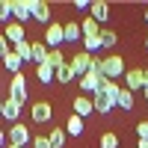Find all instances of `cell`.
I'll return each instance as SVG.
<instances>
[{
  "label": "cell",
  "instance_id": "1",
  "mask_svg": "<svg viewBox=\"0 0 148 148\" xmlns=\"http://www.w3.org/2000/svg\"><path fill=\"white\" fill-rule=\"evenodd\" d=\"M6 98H12L15 104H27V77L24 74H12V86H9V95Z\"/></svg>",
  "mask_w": 148,
  "mask_h": 148
},
{
  "label": "cell",
  "instance_id": "2",
  "mask_svg": "<svg viewBox=\"0 0 148 148\" xmlns=\"http://www.w3.org/2000/svg\"><path fill=\"white\" fill-rule=\"evenodd\" d=\"M101 74H104L107 80L121 77V74H125V59H121V56H107V59H101Z\"/></svg>",
  "mask_w": 148,
  "mask_h": 148
},
{
  "label": "cell",
  "instance_id": "3",
  "mask_svg": "<svg viewBox=\"0 0 148 148\" xmlns=\"http://www.w3.org/2000/svg\"><path fill=\"white\" fill-rule=\"evenodd\" d=\"M45 45L51 47V51H56V47H62L65 45V30H62V24H47V30H45Z\"/></svg>",
  "mask_w": 148,
  "mask_h": 148
},
{
  "label": "cell",
  "instance_id": "4",
  "mask_svg": "<svg viewBox=\"0 0 148 148\" xmlns=\"http://www.w3.org/2000/svg\"><path fill=\"white\" fill-rule=\"evenodd\" d=\"M101 80H104V74H101V68H89L80 77V89L86 92V95H95L98 89H101Z\"/></svg>",
  "mask_w": 148,
  "mask_h": 148
},
{
  "label": "cell",
  "instance_id": "5",
  "mask_svg": "<svg viewBox=\"0 0 148 148\" xmlns=\"http://www.w3.org/2000/svg\"><path fill=\"white\" fill-rule=\"evenodd\" d=\"M30 119L36 121V125H45V121H51V119H53V107L47 104V101L33 104V107H30Z\"/></svg>",
  "mask_w": 148,
  "mask_h": 148
},
{
  "label": "cell",
  "instance_id": "6",
  "mask_svg": "<svg viewBox=\"0 0 148 148\" xmlns=\"http://www.w3.org/2000/svg\"><path fill=\"white\" fill-rule=\"evenodd\" d=\"M30 15H33V0H12V18L18 24L30 21Z\"/></svg>",
  "mask_w": 148,
  "mask_h": 148
},
{
  "label": "cell",
  "instance_id": "7",
  "mask_svg": "<svg viewBox=\"0 0 148 148\" xmlns=\"http://www.w3.org/2000/svg\"><path fill=\"white\" fill-rule=\"evenodd\" d=\"M6 136H9V145H21V148H24V145L30 142V127L18 121V125H12V130L6 133Z\"/></svg>",
  "mask_w": 148,
  "mask_h": 148
},
{
  "label": "cell",
  "instance_id": "8",
  "mask_svg": "<svg viewBox=\"0 0 148 148\" xmlns=\"http://www.w3.org/2000/svg\"><path fill=\"white\" fill-rule=\"evenodd\" d=\"M92 59H95V53H86V51H80L77 56L71 59V68H74V74H77V77H83V74L92 68Z\"/></svg>",
  "mask_w": 148,
  "mask_h": 148
},
{
  "label": "cell",
  "instance_id": "9",
  "mask_svg": "<svg viewBox=\"0 0 148 148\" xmlns=\"http://www.w3.org/2000/svg\"><path fill=\"white\" fill-rule=\"evenodd\" d=\"M142 86H145V71L142 68H130L125 74V89L133 92V89H142Z\"/></svg>",
  "mask_w": 148,
  "mask_h": 148
},
{
  "label": "cell",
  "instance_id": "10",
  "mask_svg": "<svg viewBox=\"0 0 148 148\" xmlns=\"http://www.w3.org/2000/svg\"><path fill=\"white\" fill-rule=\"evenodd\" d=\"M92 113H95V107H92V98L89 95H77V98H74V116L86 119V116H92Z\"/></svg>",
  "mask_w": 148,
  "mask_h": 148
},
{
  "label": "cell",
  "instance_id": "11",
  "mask_svg": "<svg viewBox=\"0 0 148 148\" xmlns=\"http://www.w3.org/2000/svg\"><path fill=\"white\" fill-rule=\"evenodd\" d=\"M3 36H6V42H9V45H18V42L27 39V36H24V24H18V21H9Z\"/></svg>",
  "mask_w": 148,
  "mask_h": 148
},
{
  "label": "cell",
  "instance_id": "12",
  "mask_svg": "<svg viewBox=\"0 0 148 148\" xmlns=\"http://www.w3.org/2000/svg\"><path fill=\"white\" fill-rule=\"evenodd\" d=\"M92 107H95V113H101V116H107L110 110L116 107V101H110V98H107L104 92H95V95H92Z\"/></svg>",
  "mask_w": 148,
  "mask_h": 148
},
{
  "label": "cell",
  "instance_id": "13",
  "mask_svg": "<svg viewBox=\"0 0 148 148\" xmlns=\"http://www.w3.org/2000/svg\"><path fill=\"white\" fill-rule=\"evenodd\" d=\"M33 21H39V24L51 21V6H47L45 0H33Z\"/></svg>",
  "mask_w": 148,
  "mask_h": 148
},
{
  "label": "cell",
  "instance_id": "14",
  "mask_svg": "<svg viewBox=\"0 0 148 148\" xmlns=\"http://www.w3.org/2000/svg\"><path fill=\"white\" fill-rule=\"evenodd\" d=\"M89 12H92V18H95L98 24H104V21L110 18V3H104V0H95V3L89 6Z\"/></svg>",
  "mask_w": 148,
  "mask_h": 148
},
{
  "label": "cell",
  "instance_id": "15",
  "mask_svg": "<svg viewBox=\"0 0 148 148\" xmlns=\"http://www.w3.org/2000/svg\"><path fill=\"white\" fill-rule=\"evenodd\" d=\"M80 33H83V39H92V36H101V24H98L92 15L89 18H83V24H80Z\"/></svg>",
  "mask_w": 148,
  "mask_h": 148
},
{
  "label": "cell",
  "instance_id": "16",
  "mask_svg": "<svg viewBox=\"0 0 148 148\" xmlns=\"http://www.w3.org/2000/svg\"><path fill=\"white\" fill-rule=\"evenodd\" d=\"M3 116L12 121V125H18V116H21V104H15L12 98H6V101H3Z\"/></svg>",
  "mask_w": 148,
  "mask_h": 148
},
{
  "label": "cell",
  "instance_id": "17",
  "mask_svg": "<svg viewBox=\"0 0 148 148\" xmlns=\"http://www.w3.org/2000/svg\"><path fill=\"white\" fill-rule=\"evenodd\" d=\"M3 65H6V71H12V74H21V65H24V59H21L15 51H9V53L3 56Z\"/></svg>",
  "mask_w": 148,
  "mask_h": 148
},
{
  "label": "cell",
  "instance_id": "18",
  "mask_svg": "<svg viewBox=\"0 0 148 148\" xmlns=\"http://www.w3.org/2000/svg\"><path fill=\"white\" fill-rule=\"evenodd\" d=\"M47 53H51V47H47L45 42H33V62H36V65H45Z\"/></svg>",
  "mask_w": 148,
  "mask_h": 148
},
{
  "label": "cell",
  "instance_id": "19",
  "mask_svg": "<svg viewBox=\"0 0 148 148\" xmlns=\"http://www.w3.org/2000/svg\"><path fill=\"white\" fill-rule=\"evenodd\" d=\"M98 92H104L107 98H110V101H116V98H119V92H121V86L116 83V80H101V89H98Z\"/></svg>",
  "mask_w": 148,
  "mask_h": 148
},
{
  "label": "cell",
  "instance_id": "20",
  "mask_svg": "<svg viewBox=\"0 0 148 148\" xmlns=\"http://www.w3.org/2000/svg\"><path fill=\"white\" fill-rule=\"evenodd\" d=\"M65 133H68V136H80V133H83V119L71 113L68 121H65Z\"/></svg>",
  "mask_w": 148,
  "mask_h": 148
},
{
  "label": "cell",
  "instance_id": "21",
  "mask_svg": "<svg viewBox=\"0 0 148 148\" xmlns=\"http://www.w3.org/2000/svg\"><path fill=\"white\" fill-rule=\"evenodd\" d=\"M12 51H15V53L24 59V62H33V45H30L27 39H24V42H18V45H12Z\"/></svg>",
  "mask_w": 148,
  "mask_h": 148
},
{
  "label": "cell",
  "instance_id": "22",
  "mask_svg": "<svg viewBox=\"0 0 148 148\" xmlns=\"http://www.w3.org/2000/svg\"><path fill=\"white\" fill-rule=\"evenodd\" d=\"M47 139H51V148H62L65 139H68V133H65V127H53L47 133Z\"/></svg>",
  "mask_w": 148,
  "mask_h": 148
},
{
  "label": "cell",
  "instance_id": "23",
  "mask_svg": "<svg viewBox=\"0 0 148 148\" xmlns=\"http://www.w3.org/2000/svg\"><path fill=\"white\" fill-rule=\"evenodd\" d=\"M116 107H121L125 113H130V110H133V92L121 89V92H119V98H116Z\"/></svg>",
  "mask_w": 148,
  "mask_h": 148
},
{
  "label": "cell",
  "instance_id": "24",
  "mask_svg": "<svg viewBox=\"0 0 148 148\" xmlns=\"http://www.w3.org/2000/svg\"><path fill=\"white\" fill-rule=\"evenodd\" d=\"M62 30H65V42H77L80 36H83V33H80V24H77V21H68V24H62Z\"/></svg>",
  "mask_w": 148,
  "mask_h": 148
},
{
  "label": "cell",
  "instance_id": "25",
  "mask_svg": "<svg viewBox=\"0 0 148 148\" xmlns=\"http://www.w3.org/2000/svg\"><path fill=\"white\" fill-rule=\"evenodd\" d=\"M53 77H56V71H53L51 65H47V62H45V65H39V68H36V80H39V83H51Z\"/></svg>",
  "mask_w": 148,
  "mask_h": 148
},
{
  "label": "cell",
  "instance_id": "26",
  "mask_svg": "<svg viewBox=\"0 0 148 148\" xmlns=\"http://www.w3.org/2000/svg\"><path fill=\"white\" fill-rule=\"evenodd\" d=\"M74 77H77V74H74L71 62H65V65H59V68H56V80H59V83H71Z\"/></svg>",
  "mask_w": 148,
  "mask_h": 148
},
{
  "label": "cell",
  "instance_id": "27",
  "mask_svg": "<svg viewBox=\"0 0 148 148\" xmlns=\"http://www.w3.org/2000/svg\"><path fill=\"white\" fill-rule=\"evenodd\" d=\"M45 62H47V65H51V68L56 71L59 65H65V56H62V51L56 47V51H51V53H47V59H45Z\"/></svg>",
  "mask_w": 148,
  "mask_h": 148
},
{
  "label": "cell",
  "instance_id": "28",
  "mask_svg": "<svg viewBox=\"0 0 148 148\" xmlns=\"http://www.w3.org/2000/svg\"><path fill=\"white\" fill-rule=\"evenodd\" d=\"M116 42H119V36L113 30H101V47H113Z\"/></svg>",
  "mask_w": 148,
  "mask_h": 148
},
{
  "label": "cell",
  "instance_id": "29",
  "mask_svg": "<svg viewBox=\"0 0 148 148\" xmlns=\"http://www.w3.org/2000/svg\"><path fill=\"white\" fill-rule=\"evenodd\" d=\"M101 47V36H92V39H83V51L86 53H95Z\"/></svg>",
  "mask_w": 148,
  "mask_h": 148
},
{
  "label": "cell",
  "instance_id": "30",
  "mask_svg": "<svg viewBox=\"0 0 148 148\" xmlns=\"http://www.w3.org/2000/svg\"><path fill=\"white\" fill-rule=\"evenodd\" d=\"M9 18H12V0H0V21L9 24Z\"/></svg>",
  "mask_w": 148,
  "mask_h": 148
},
{
  "label": "cell",
  "instance_id": "31",
  "mask_svg": "<svg viewBox=\"0 0 148 148\" xmlns=\"http://www.w3.org/2000/svg\"><path fill=\"white\" fill-rule=\"evenodd\" d=\"M101 148H119V136L116 133H101Z\"/></svg>",
  "mask_w": 148,
  "mask_h": 148
},
{
  "label": "cell",
  "instance_id": "32",
  "mask_svg": "<svg viewBox=\"0 0 148 148\" xmlns=\"http://www.w3.org/2000/svg\"><path fill=\"white\" fill-rule=\"evenodd\" d=\"M33 148H51V139L47 136H33Z\"/></svg>",
  "mask_w": 148,
  "mask_h": 148
},
{
  "label": "cell",
  "instance_id": "33",
  "mask_svg": "<svg viewBox=\"0 0 148 148\" xmlns=\"http://www.w3.org/2000/svg\"><path fill=\"white\" fill-rule=\"evenodd\" d=\"M9 51H12V45L6 42V36H3V33H0V59H3V56H6Z\"/></svg>",
  "mask_w": 148,
  "mask_h": 148
},
{
  "label": "cell",
  "instance_id": "34",
  "mask_svg": "<svg viewBox=\"0 0 148 148\" xmlns=\"http://www.w3.org/2000/svg\"><path fill=\"white\" fill-rule=\"evenodd\" d=\"M136 136L139 139H148V121H139V125H136Z\"/></svg>",
  "mask_w": 148,
  "mask_h": 148
},
{
  "label": "cell",
  "instance_id": "35",
  "mask_svg": "<svg viewBox=\"0 0 148 148\" xmlns=\"http://www.w3.org/2000/svg\"><path fill=\"white\" fill-rule=\"evenodd\" d=\"M74 6H77V12H86V9H89L92 3H89V0H77V3H74Z\"/></svg>",
  "mask_w": 148,
  "mask_h": 148
},
{
  "label": "cell",
  "instance_id": "36",
  "mask_svg": "<svg viewBox=\"0 0 148 148\" xmlns=\"http://www.w3.org/2000/svg\"><path fill=\"white\" fill-rule=\"evenodd\" d=\"M6 139H9V136H6V133H3V130H0V148H3V145H9Z\"/></svg>",
  "mask_w": 148,
  "mask_h": 148
},
{
  "label": "cell",
  "instance_id": "37",
  "mask_svg": "<svg viewBox=\"0 0 148 148\" xmlns=\"http://www.w3.org/2000/svg\"><path fill=\"white\" fill-rule=\"evenodd\" d=\"M136 148H148V139H139V142H136Z\"/></svg>",
  "mask_w": 148,
  "mask_h": 148
},
{
  "label": "cell",
  "instance_id": "38",
  "mask_svg": "<svg viewBox=\"0 0 148 148\" xmlns=\"http://www.w3.org/2000/svg\"><path fill=\"white\" fill-rule=\"evenodd\" d=\"M142 92H145V101H148V83H145V86H142Z\"/></svg>",
  "mask_w": 148,
  "mask_h": 148
},
{
  "label": "cell",
  "instance_id": "39",
  "mask_svg": "<svg viewBox=\"0 0 148 148\" xmlns=\"http://www.w3.org/2000/svg\"><path fill=\"white\" fill-rule=\"evenodd\" d=\"M0 116H3V98H0Z\"/></svg>",
  "mask_w": 148,
  "mask_h": 148
},
{
  "label": "cell",
  "instance_id": "40",
  "mask_svg": "<svg viewBox=\"0 0 148 148\" xmlns=\"http://www.w3.org/2000/svg\"><path fill=\"white\" fill-rule=\"evenodd\" d=\"M6 148H21V145H6Z\"/></svg>",
  "mask_w": 148,
  "mask_h": 148
},
{
  "label": "cell",
  "instance_id": "41",
  "mask_svg": "<svg viewBox=\"0 0 148 148\" xmlns=\"http://www.w3.org/2000/svg\"><path fill=\"white\" fill-rule=\"evenodd\" d=\"M145 21H148V9H145Z\"/></svg>",
  "mask_w": 148,
  "mask_h": 148
},
{
  "label": "cell",
  "instance_id": "42",
  "mask_svg": "<svg viewBox=\"0 0 148 148\" xmlns=\"http://www.w3.org/2000/svg\"><path fill=\"white\" fill-rule=\"evenodd\" d=\"M145 47H148V39H145Z\"/></svg>",
  "mask_w": 148,
  "mask_h": 148
}]
</instances>
